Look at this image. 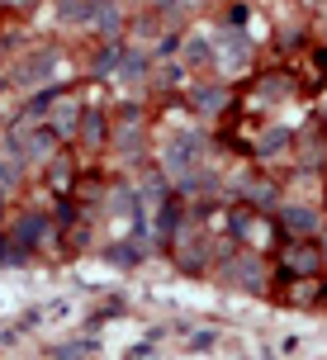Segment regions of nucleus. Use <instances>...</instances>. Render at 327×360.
<instances>
[{
  "label": "nucleus",
  "mask_w": 327,
  "mask_h": 360,
  "mask_svg": "<svg viewBox=\"0 0 327 360\" xmlns=\"http://www.w3.org/2000/svg\"><path fill=\"white\" fill-rule=\"evenodd\" d=\"M5 5H10V0H5ZM15 5H34V0H15Z\"/></svg>",
  "instance_id": "obj_5"
},
{
  "label": "nucleus",
  "mask_w": 327,
  "mask_h": 360,
  "mask_svg": "<svg viewBox=\"0 0 327 360\" xmlns=\"http://www.w3.org/2000/svg\"><path fill=\"white\" fill-rule=\"evenodd\" d=\"M81 143L105 147V119H100V114H86V119H81Z\"/></svg>",
  "instance_id": "obj_3"
},
{
  "label": "nucleus",
  "mask_w": 327,
  "mask_h": 360,
  "mask_svg": "<svg viewBox=\"0 0 327 360\" xmlns=\"http://www.w3.org/2000/svg\"><path fill=\"white\" fill-rule=\"evenodd\" d=\"M185 53H190V62H209V48H200V43H190Z\"/></svg>",
  "instance_id": "obj_4"
},
{
  "label": "nucleus",
  "mask_w": 327,
  "mask_h": 360,
  "mask_svg": "<svg viewBox=\"0 0 327 360\" xmlns=\"http://www.w3.org/2000/svg\"><path fill=\"white\" fill-rule=\"evenodd\" d=\"M280 266L290 270V275H313V270L323 266V252H318L313 242H304V237H299V242H290V247L280 252Z\"/></svg>",
  "instance_id": "obj_1"
},
{
  "label": "nucleus",
  "mask_w": 327,
  "mask_h": 360,
  "mask_svg": "<svg viewBox=\"0 0 327 360\" xmlns=\"http://www.w3.org/2000/svg\"><path fill=\"white\" fill-rule=\"evenodd\" d=\"M280 223H285L294 237H309L313 228H318V214H313V209H304V204H290V209H280Z\"/></svg>",
  "instance_id": "obj_2"
}]
</instances>
